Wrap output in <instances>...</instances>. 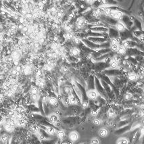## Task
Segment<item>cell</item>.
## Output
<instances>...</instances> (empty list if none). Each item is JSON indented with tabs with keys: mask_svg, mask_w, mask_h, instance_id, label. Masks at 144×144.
I'll list each match as a JSON object with an SVG mask.
<instances>
[{
	"mask_svg": "<svg viewBox=\"0 0 144 144\" xmlns=\"http://www.w3.org/2000/svg\"><path fill=\"white\" fill-rule=\"evenodd\" d=\"M109 15H110V16H112V17L114 18L118 19L120 18H121V16H122V12H119V11L111 10V12H110V13Z\"/></svg>",
	"mask_w": 144,
	"mask_h": 144,
	"instance_id": "6da1fadb",
	"label": "cell"
},
{
	"mask_svg": "<svg viewBox=\"0 0 144 144\" xmlns=\"http://www.w3.org/2000/svg\"><path fill=\"white\" fill-rule=\"evenodd\" d=\"M69 138H70V141H77L79 139V135L76 132L73 131V132H71L70 133V135H69Z\"/></svg>",
	"mask_w": 144,
	"mask_h": 144,
	"instance_id": "7a4b0ae2",
	"label": "cell"
},
{
	"mask_svg": "<svg viewBox=\"0 0 144 144\" xmlns=\"http://www.w3.org/2000/svg\"><path fill=\"white\" fill-rule=\"evenodd\" d=\"M58 116H57L56 114H51L50 116H49V121L50 122L53 123V124H55L57 122H58Z\"/></svg>",
	"mask_w": 144,
	"mask_h": 144,
	"instance_id": "3957f363",
	"label": "cell"
},
{
	"mask_svg": "<svg viewBox=\"0 0 144 144\" xmlns=\"http://www.w3.org/2000/svg\"><path fill=\"white\" fill-rule=\"evenodd\" d=\"M26 123L27 122L25 121V119L24 118H18L16 120V125L20 127H23L24 126L26 125Z\"/></svg>",
	"mask_w": 144,
	"mask_h": 144,
	"instance_id": "277c9868",
	"label": "cell"
},
{
	"mask_svg": "<svg viewBox=\"0 0 144 144\" xmlns=\"http://www.w3.org/2000/svg\"><path fill=\"white\" fill-rule=\"evenodd\" d=\"M87 95L89 98L92 99H94L95 98L98 97V93L95 91H93V90H91V91H89L88 93H87Z\"/></svg>",
	"mask_w": 144,
	"mask_h": 144,
	"instance_id": "5b68a950",
	"label": "cell"
},
{
	"mask_svg": "<svg viewBox=\"0 0 144 144\" xmlns=\"http://www.w3.org/2000/svg\"><path fill=\"white\" fill-rule=\"evenodd\" d=\"M32 72V67L29 64H27L23 67V72L26 74H29Z\"/></svg>",
	"mask_w": 144,
	"mask_h": 144,
	"instance_id": "8992f818",
	"label": "cell"
},
{
	"mask_svg": "<svg viewBox=\"0 0 144 144\" xmlns=\"http://www.w3.org/2000/svg\"><path fill=\"white\" fill-rule=\"evenodd\" d=\"M46 133L49 135H54L56 133V130L54 128H53L52 126H48L47 127L46 129H45Z\"/></svg>",
	"mask_w": 144,
	"mask_h": 144,
	"instance_id": "52a82bcc",
	"label": "cell"
},
{
	"mask_svg": "<svg viewBox=\"0 0 144 144\" xmlns=\"http://www.w3.org/2000/svg\"><path fill=\"white\" fill-rule=\"evenodd\" d=\"M4 129L6 131H8V132H11V131H12V130H14V126H12V125H10L8 122H5L4 123Z\"/></svg>",
	"mask_w": 144,
	"mask_h": 144,
	"instance_id": "ba28073f",
	"label": "cell"
},
{
	"mask_svg": "<svg viewBox=\"0 0 144 144\" xmlns=\"http://www.w3.org/2000/svg\"><path fill=\"white\" fill-rule=\"evenodd\" d=\"M49 103L51 104V105H53V106H56V107H57V105L58 106V101H57V99L55 98H54V97H51V98H50V99H49Z\"/></svg>",
	"mask_w": 144,
	"mask_h": 144,
	"instance_id": "9c48e42d",
	"label": "cell"
},
{
	"mask_svg": "<svg viewBox=\"0 0 144 144\" xmlns=\"http://www.w3.org/2000/svg\"><path fill=\"white\" fill-rule=\"evenodd\" d=\"M6 122H8L10 125H12L14 127V126L16 125V119L14 118H8Z\"/></svg>",
	"mask_w": 144,
	"mask_h": 144,
	"instance_id": "30bf717a",
	"label": "cell"
},
{
	"mask_svg": "<svg viewBox=\"0 0 144 144\" xmlns=\"http://www.w3.org/2000/svg\"><path fill=\"white\" fill-rule=\"evenodd\" d=\"M16 112H18V113H20V114H24L25 113V109L23 106H18L16 108V110H15Z\"/></svg>",
	"mask_w": 144,
	"mask_h": 144,
	"instance_id": "8fae6325",
	"label": "cell"
},
{
	"mask_svg": "<svg viewBox=\"0 0 144 144\" xmlns=\"http://www.w3.org/2000/svg\"><path fill=\"white\" fill-rule=\"evenodd\" d=\"M31 130L33 133H37L39 132V127L37 125H34L31 127Z\"/></svg>",
	"mask_w": 144,
	"mask_h": 144,
	"instance_id": "7c38bea8",
	"label": "cell"
},
{
	"mask_svg": "<svg viewBox=\"0 0 144 144\" xmlns=\"http://www.w3.org/2000/svg\"><path fill=\"white\" fill-rule=\"evenodd\" d=\"M68 99H69V101H70V104H75L77 103V99H76V98L74 97V95H71V94H70V95H69V97H68Z\"/></svg>",
	"mask_w": 144,
	"mask_h": 144,
	"instance_id": "4fadbf2b",
	"label": "cell"
},
{
	"mask_svg": "<svg viewBox=\"0 0 144 144\" xmlns=\"http://www.w3.org/2000/svg\"><path fill=\"white\" fill-rule=\"evenodd\" d=\"M8 135L7 134H3L0 136V141L3 143H5L7 141H8Z\"/></svg>",
	"mask_w": 144,
	"mask_h": 144,
	"instance_id": "5bb4252c",
	"label": "cell"
},
{
	"mask_svg": "<svg viewBox=\"0 0 144 144\" xmlns=\"http://www.w3.org/2000/svg\"><path fill=\"white\" fill-rule=\"evenodd\" d=\"M99 134L101 137H106L108 135V130L106 129H102L99 131Z\"/></svg>",
	"mask_w": 144,
	"mask_h": 144,
	"instance_id": "9a60e30c",
	"label": "cell"
},
{
	"mask_svg": "<svg viewBox=\"0 0 144 144\" xmlns=\"http://www.w3.org/2000/svg\"><path fill=\"white\" fill-rule=\"evenodd\" d=\"M57 135H58V137L59 139L63 140V139L65 137L66 134L64 131H62V130H59V131L58 132V133H57Z\"/></svg>",
	"mask_w": 144,
	"mask_h": 144,
	"instance_id": "2e32d148",
	"label": "cell"
},
{
	"mask_svg": "<svg viewBox=\"0 0 144 144\" xmlns=\"http://www.w3.org/2000/svg\"><path fill=\"white\" fill-rule=\"evenodd\" d=\"M128 140L125 138H121L118 141V144H128Z\"/></svg>",
	"mask_w": 144,
	"mask_h": 144,
	"instance_id": "e0dca14e",
	"label": "cell"
},
{
	"mask_svg": "<svg viewBox=\"0 0 144 144\" xmlns=\"http://www.w3.org/2000/svg\"><path fill=\"white\" fill-rule=\"evenodd\" d=\"M137 78V76L135 73H130L129 75V79L130 81H135Z\"/></svg>",
	"mask_w": 144,
	"mask_h": 144,
	"instance_id": "ac0fdd59",
	"label": "cell"
},
{
	"mask_svg": "<svg viewBox=\"0 0 144 144\" xmlns=\"http://www.w3.org/2000/svg\"><path fill=\"white\" fill-rule=\"evenodd\" d=\"M108 116L110 117V118H114V116H115V112H114V111L112 110V109H110L109 110H108Z\"/></svg>",
	"mask_w": 144,
	"mask_h": 144,
	"instance_id": "d6986e66",
	"label": "cell"
},
{
	"mask_svg": "<svg viewBox=\"0 0 144 144\" xmlns=\"http://www.w3.org/2000/svg\"><path fill=\"white\" fill-rule=\"evenodd\" d=\"M39 89L36 87H32L31 89V94H38Z\"/></svg>",
	"mask_w": 144,
	"mask_h": 144,
	"instance_id": "ffe728a7",
	"label": "cell"
},
{
	"mask_svg": "<svg viewBox=\"0 0 144 144\" xmlns=\"http://www.w3.org/2000/svg\"><path fill=\"white\" fill-rule=\"evenodd\" d=\"M118 51L121 54H124L125 53V48L122 45L121 46H118Z\"/></svg>",
	"mask_w": 144,
	"mask_h": 144,
	"instance_id": "44dd1931",
	"label": "cell"
},
{
	"mask_svg": "<svg viewBox=\"0 0 144 144\" xmlns=\"http://www.w3.org/2000/svg\"><path fill=\"white\" fill-rule=\"evenodd\" d=\"M117 29L118 31H123L125 29V25L122 23L119 22V23L117 24Z\"/></svg>",
	"mask_w": 144,
	"mask_h": 144,
	"instance_id": "7402d4cb",
	"label": "cell"
},
{
	"mask_svg": "<svg viewBox=\"0 0 144 144\" xmlns=\"http://www.w3.org/2000/svg\"><path fill=\"white\" fill-rule=\"evenodd\" d=\"M31 99L34 100V101H37L39 99V94H31Z\"/></svg>",
	"mask_w": 144,
	"mask_h": 144,
	"instance_id": "603a6c76",
	"label": "cell"
},
{
	"mask_svg": "<svg viewBox=\"0 0 144 144\" xmlns=\"http://www.w3.org/2000/svg\"><path fill=\"white\" fill-rule=\"evenodd\" d=\"M110 66H111V67H112V68H116L117 66H118V62H116L115 60L112 61L111 62H110Z\"/></svg>",
	"mask_w": 144,
	"mask_h": 144,
	"instance_id": "cb8c5ba5",
	"label": "cell"
},
{
	"mask_svg": "<svg viewBox=\"0 0 144 144\" xmlns=\"http://www.w3.org/2000/svg\"><path fill=\"white\" fill-rule=\"evenodd\" d=\"M72 54L73 55H74V56H76V55H78L79 54V51L78 49H76V48H74V49H72Z\"/></svg>",
	"mask_w": 144,
	"mask_h": 144,
	"instance_id": "d4e9b609",
	"label": "cell"
},
{
	"mask_svg": "<svg viewBox=\"0 0 144 144\" xmlns=\"http://www.w3.org/2000/svg\"><path fill=\"white\" fill-rule=\"evenodd\" d=\"M33 46L34 47V48H35V49H38V48H39V47L41 46V44H40V43H39V42L36 41H35V43H33Z\"/></svg>",
	"mask_w": 144,
	"mask_h": 144,
	"instance_id": "484cf974",
	"label": "cell"
},
{
	"mask_svg": "<svg viewBox=\"0 0 144 144\" xmlns=\"http://www.w3.org/2000/svg\"><path fill=\"white\" fill-rule=\"evenodd\" d=\"M65 37L67 39H72V38H73V35H72L71 33H68L67 34H66Z\"/></svg>",
	"mask_w": 144,
	"mask_h": 144,
	"instance_id": "4316f807",
	"label": "cell"
},
{
	"mask_svg": "<svg viewBox=\"0 0 144 144\" xmlns=\"http://www.w3.org/2000/svg\"><path fill=\"white\" fill-rule=\"evenodd\" d=\"M91 144H99V140L97 138H94V139L91 140Z\"/></svg>",
	"mask_w": 144,
	"mask_h": 144,
	"instance_id": "83f0119b",
	"label": "cell"
},
{
	"mask_svg": "<svg viewBox=\"0 0 144 144\" xmlns=\"http://www.w3.org/2000/svg\"><path fill=\"white\" fill-rule=\"evenodd\" d=\"M55 14H56V16L57 18H60L61 16H62V12L61 11H57L55 13Z\"/></svg>",
	"mask_w": 144,
	"mask_h": 144,
	"instance_id": "f1b7e54d",
	"label": "cell"
},
{
	"mask_svg": "<svg viewBox=\"0 0 144 144\" xmlns=\"http://www.w3.org/2000/svg\"><path fill=\"white\" fill-rule=\"evenodd\" d=\"M118 45H112V50L114 51H118Z\"/></svg>",
	"mask_w": 144,
	"mask_h": 144,
	"instance_id": "f546056e",
	"label": "cell"
},
{
	"mask_svg": "<svg viewBox=\"0 0 144 144\" xmlns=\"http://www.w3.org/2000/svg\"><path fill=\"white\" fill-rule=\"evenodd\" d=\"M125 98L126 99H130V98H132V95L130 94V93H126L125 95Z\"/></svg>",
	"mask_w": 144,
	"mask_h": 144,
	"instance_id": "4dcf8cb0",
	"label": "cell"
},
{
	"mask_svg": "<svg viewBox=\"0 0 144 144\" xmlns=\"http://www.w3.org/2000/svg\"><path fill=\"white\" fill-rule=\"evenodd\" d=\"M93 123H94L95 125H100L101 122H100V121H99V119H94V120H93Z\"/></svg>",
	"mask_w": 144,
	"mask_h": 144,
	"instance_id": "1f68e13d",
	"label": "cell"
},
{
	"mask_svg": "<svg viewBox=\"0 0 144 144\" xmlns=\"http://www.w3.org/2000/svg\"><path fill=\"white\" fill-rule=\"evenodd\" d=\"M111 44L112 45H118V41L115 39H113L111 40Z\"/></svg>",
	"mask_w": 144,
	"mask_h": 144,
	"instance_id": "d6a6232c",
	"label": "cell"
},
{
	"mask_svg": "<svg viewBox=\"0 0 144 144\" xmlns=\"http://www.w3.org/2000/svg\"><path fill=\"white\" fill-rule=\"evenodd\" d=\"M82 106H83V108H87V106H88V102H86V101H84L82 103Z\"/></svg>",
	"mask_w": 144,
	"mask_h": 144,
	"instance_id": "836d02e7",
	"label": "cell"
},
{
	"mask_svg": "<svg viewBox=\"0 0 144 144\" xmlns=\"http://www.w3.org/2000/svg\"><path fill=\"white\" fill-rule=\"evenodd\" d=\"M106 7H104V6H102V7H100L99 8V12H101V13H102V12H105V10H106Z\"/></svg>",
	"mask_w": 144,
	"mask_h": 144,
	"instance_id": "e575fe53",
	"label": "cell"
},
{
	"mask_svg": "<svg viewBox=\"0 0 144 144\" xmlns=\"http://www.w3.org/2000/svg\"><path fill=\"white\" fill-rule=\"evenodd\" d=\"M97 114H98V112L96 111V110H93V111L91 112V115L93 116H97Z\"/></svg>",
	"mask_w": 144,
	"mask_h": 144,
	"instance_id": "d590c367",
	"label": "cell"
},
{
	"mask_svg": "<svg viewBox=\"0 0 144 144\" xmlns=\"http://www.w3.org/2000/svg\"><path fill=\"white\" fill-rule=\"evenodd\" d=\"M74 42H75L76 43H77V44L80 43V40H79V39H76V38H75V39H74Z\"/></svg>",
	"mask_w": 144,
	"mask_h": 144,
	"instance_id": "8d00e7d4",
	"label": "cell"
},
{
	"mask_svg": "<svg viewBox=\"0 0 144 144\" xmlns=\"http://www.w3.org/2000/svg\"><path fill=\"white\" fill-rule=\"evenodd\" d=\"M66 29H67V30H69V29L70 28V26L69 25V24H67V25L66 26Z\"/></svg>",
	"mask_w": 144,
	"mask_h": 144,
	"instance_id": "74e56055",
	"label": "cell"
},
{
	"mask_svg": "<svg viewBox=\"0 0 144 144\" xmlns=\"http://www.w3.org/2000/svg\"></svg>",
	"mask_w": 144,
	"mask_h": 144,
	"instance_id": "f35d334b",
	"label": "cell"
}]
</instances>
